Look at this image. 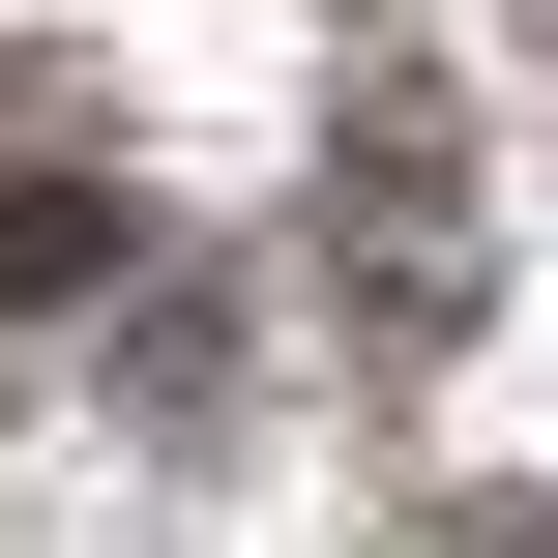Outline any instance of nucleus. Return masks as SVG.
<instances>
[{"label": "nucleus", "mask_w": 558, "mask_h": 558, "mask_svg": "<svg viewBox=\"0 0 558 558\" xmlns=\"http://www.w3.org/2000/svg\"><path fill=\"white\" fill-rule=\"evenodd\" d=\"M88 265H118V206H88V177H29V206H0V294H88Z\"/></svg>", "instance_id": "obj_1"}]
</instances>
